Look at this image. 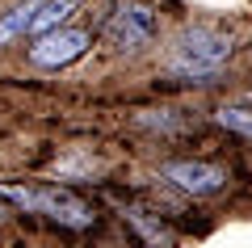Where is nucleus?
Returning a JSON list of instances; mask_svg holds the SVG:
<instances>
[{"label": "nucleus", "instance_id": "nucleus-1", "mask_svg": "<svg viewBox=\"0 0 252 248\" xmlns=\"http://www.w3.org/2000/svg\"><path fill=\"white\" fill-rule=\"evenodd\" d=\"M231 38L215 26H185L177 42L168 46V71L181 76L185 84H210L231 59Z\"/></svg>", "mask_w": 252, "mask_h": 248}, {"label": "nucleus", "instance_id": "nucleus-2", "mask_svg": "<svg viewBox=\"0 0 252 248\" xmlns=\"http://www.w3.org/2000/svg\"><path fill=\"white\" fill-rule=\"evenodd\" d=\"M0 198H9V202L26 206V211L34 214H46V219L63 223V227H72V231H84L97 223V214H93L89 202H80V198L72 194V189H17V185H0Z\"/></svg>", "mask_w": 252, "mask_h": 248}, {"label": "nucleus", "instance_id": "nucleus-3", "mask_svg": "<svg viewBox=\"0 0 252 248\" xmlns=\"http://www.w3.org/2000/svg\"><path fill=\"white\" fill-rule=\"evenodd\" d=\"M156 34H160V13L147 9V4H135V0H118L105 17V38L122 55L147 51L156 42Z\"/></svg>", "mask_w": 252, "mask_h": 248}, {"label": "nucleus", "instance_id": "nucleus-4", "mask_svg": "<svg viewBox=\"0 0 252 248\" xmlns=\"http://www.w3.org/2000/svg\"><path fill=\"white\" fill-rule=\"evenodd\" d=\"M160 177L189 198H210L227 185V173L206 160H168V164H160Z\"/></svg>", "mask_w": 252, "mask_h": 248}, {"label": "nucleus", "instance_id": "nucleus-5", "mask_svg": "<svg viewBox=\"0 0 252 248\" xmlns=\"http://www.w3.org/2000/svg\"><path fill=\"white\" fill-rule=\"evenodd\" d=\"M89 42H93L89 30H46L30 46V63L34 68H63V63L80 59L89 51Z\"/></svg>", "mask_w": 252, "mask_h": 248}, {"label": "nucleus", "instance_id": "nucleus-6", "mask_svg": "<svg viewBox=\"0 0 252 248\" xmlns=\"http://www.w3.org/2000/svg\"><path fill=\"white\" fill-rule=\"evenodd\" d=\"M126 223H130L147 244H156V248L172 244V231L164 227V219H160V214H152V211H143V206H130V211H126Z\"/></svg>", "mask_w": 252, "mask_h": 248}, {"label": "nucleus", "instance_id": "nucleus-7", "mask_svg": "<svg viewBox=\"0 0 252 248\" xmlns=\"http://www.w3.org/2000/svg\"><path fill=\"white\" fill-rule=\"evenodd\" d=\"M76 13V0H42L38 4V13H34V21H30V34H46V30H59L63 21Z\"/></svg>", "mask_w": 252, "mask_h": 248}, {"label": "nucleus", "instance_id": "nucleus-8", "mask_svg": "<svg viewBox=\"0 0 252 248\" xmlns=\"http://www.w3.org/2000/svg\"><path fill=\"white\" fill-rule=\"evenodd\" d=\"M38 4H42V0H21V4H13V9L0 17V46L13 42V38H21V34H30V21H34Z\"/></svg>", "mask_w": 252, "mask_h": 248}, {"label": "nucleus", "instance_id": "nucleus-9", "mask_svg": "<svg viewBox=\"0 0 252 248\" xmlns=\"http://www.w3.org/2000/svg\"><path fill=\"white\" fill-rule=\"evenodd\" d=\"M135 126L156 131V135H177L185 131V118H177L172 109H143V114H135Z\"/></svg>", "mask_w": 252, "mask_h": 248}, {"label": "nucleus", "instance_id": "nucleus-10", "mask_svg": "<svg viewBox=\"0 0 252 248\" xmlns=\"http://www.w3.org/2000/svg\"><path fill=\"white\" fill-rule=\"evenodd\" d=\"M219 126H227V131H235V135H244V139H252V109H244V106L219 109Z\"/></svg>", "mask_w": 252, "mask_h": 248}, {"label": "nucleus", "instance_id": "nucleus-11", "mask_svg": "<svg viewBox=\"0 0 252 248\" xmlns=\"http://www.w3.org/2000/svg\"><path fill=\"white\" fill-rule=\"evenodd\" d=\"M0 219H4V206H0Z\"/></svg>", "mask_w": 252, "mask_h": 248}]
</instances>
